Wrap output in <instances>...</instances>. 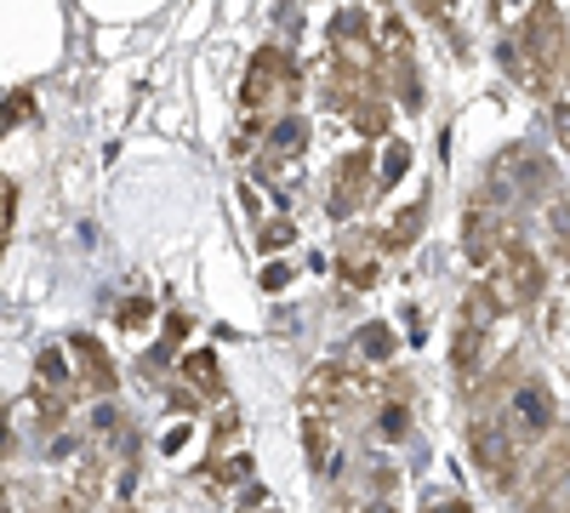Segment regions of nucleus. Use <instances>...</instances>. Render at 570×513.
I'll use <instances>...</instances> for the list:
<instances>
[{
  "label": "nucleus",
  "instance_id": "obj_1",
  "mask_svg": "<svg viewBox=\"0 0 570 513\" xmlns=\"http://www.w3.org/2000/svg\"><path fill=\"white\" fill-rule=\"evenodd\" d=\"M480 286L491 292V303H497L502 314H508V308H525V303L542 297V257H537L531 246L508 240V251L497 257V268L480 279Z\"/></svg>",
  "mask_w": 570,
  "mask_h": 513
},
{
  "label": "nucleus",
  "instance_id": "obj_2",
  "mask_svg": "<svg viewBox=\"0 0 570 513\" xmlns=\"http://www.w3.org/2000/svg\"><path fill=\"white\" fill-rule=\"evenodd\" d=\"M468 451H473V468L485 474V485L508 491L513 474H519V434L508 428V416H480L468 434Z\"/></svg>",
  "mask_w": 570,
  "mask_h": 513
},
{
  "label": "nucleus",
  "instance_id": "obj_3",
  "mask_svg": "<svg viewBox=\"0 0 570 513\" xmlns=\"http://www.w3.org/2000/svg\"><path fill=\"white\" fill-rule=\"evenodd\" d=\"M292 91H297V63H292V52H279V46H263V52H252V69H246V80H240V98H246L252 115L285 103Z\"/></svg>",
  "mask_w": 570,
  "mask_h": 513
},
{
  "label": "nucleus",
  "instance_id": "obj_4",
  "mask_svg": "<svg viewBox=\"0 0 570 513\" xmlns=\"http://www.w3.org/2000/svg\"><path fill=\"white\" fill-rule=\"evenodd\" d=\"M354 394H360L354 371H343L337 359H325V365L308 371V383H303V416H331V411H343Z\"/></svg>",
  "mask_w": 570,
  "mask_h": 513
},
{
  "label": "nucleus",
  "instance_id": "obj_5",
  "mask_svg": "<svg viewBox=\"0 0 570 513\" xmlns=\"http://www.w3.org/2000/svg\"><path fill=\"white\" fill-rule=\"evenodd\" d=\"M525 513H570V445H553L548 462H537Z\"/></svg>",
  "mask_w": 570,
  "mask_h": 513
},
{
  "label": "nucleus",
  "instance_id": "obj_6",
  "mask_svg": "<svg viewBox=\"0 0 570 513\" xmlns=\"http://www.w3.org/2000/svg\"><path fill=\"white\" fill-rule=\"evenodd\" d=\"M365 200H371V155L354 149V155H343L337 177H331V217H354Z\"/></svg>",
  "mask_w": 570,
  "mask_h": 513
},
{
  "label": "nucleus",
  "instance_id": "obj_7",
  "mask_svg": "<svg viewBox=\"0 0 570 513\" xmlns=\"http://www.w3.org/2000/svg\"><path fill=\"white\" fill-rule=\"evenodd\" d=\"M508 428H513L519 440H537V434H548V428H553V399H548V388H542V383H519V388H513Z\"/></svg>",
  "mask_w": 570,
  "mask_h": 513
},
{
  "label": "nucleus",
  "instance_id": "obj_8",
  "mask_svg": "<svg viewBox=\"0 0 570 513\" xmlns=\"http://www.w3.org/2000/svg\"><path fill=\"white\" fill-rule=\"evenodd\" d=\"M462 246H468L473 263L497 268V257L508 251V235H502V223L491 217V206H468V217H462Z\"/></svg>",
  "mask_w": 570,
  "mask_h": 513
},
{
  "label": "nucleus",
  "instance_id": "obj_9",
  "mask_svg": "<svg viewBox=\"0 0 570 513\" xmlns=\"http://www.w3.org/2000/svg\"><path fill=\"white\" fill-rule=\"evenodd\" d=\"M303 149H308V126L303 120H279L274 137L263 144V155H257L263 177H285L292 166H303Z\"/></svg>",
  "mask_w": 570,
  "mask_h": 513
},
{
  "label": "nucleus",
  "instance_id": "obj_10",
  "mask_svg": "<svg viewBox=\"0 0 570 513\" xmlns=\"http://www.w3.org/2000/svg\"><path fill=\"white\" fill-rule=\"evenodd\" d=\"M69 354L80 359V388L86 394H109L115 388V365H109L98 337H69Z\"/></svg>",
  "mask_w": 570,
  "mask_h": 513
},
{
  "label": "nucleus",
  "instance_id": "obj_11",
  "mask_svg": "<svg viewBox=\"0 0 570 513\" xmlns=\"http://www.w3.org/2000/svg\"><path fill=\"white\" fill-rule=\"evenodd\" d=\"M303 451H308V468L325 474L337 462V445H331V416H303Z\"/></svg>",
  "mask_w": 570,
  "mask_h": 513
},
{
  "label": "nucleus",
  "instance_id": "obj_12",
  "mask_svg": "<svg viewBox=\"0 0 570 513\" xmlns=\"http://www.w3.org/2000/svg\"><path fill=\"white\" fill-rule=\"evenodd\" d=\"M35 383H40L46 394H63V399L80 388V383L69 377V371H63V354H58V348H46V354L35 359Z\"/></svg>",
  "mask_w": 570,
  "mask_h": 513
},
{
  "label": "nucleus",
  "instance_id": "obj_13",
  "mask_svg": "<svg viewBox=\"0 0 570 513\" xmlns=\"http://www.w3.org/2000/svg\"><path fill=\"white\" fill-rule=\"evenodd\" d=\"M416 228H422V206H405L383 235H376V246H383V251H405V246H416Z\"/></svg>",
  "mask_w": 570,
  "mask_h": 513
},
{
  "label": "nucleus",
  "instance_id": "obj_14",
  "mask_svg": "<svg viewBox=\"0 0 570 513\" xmlns=\"http://www.w3.org/2000/svg\"><path fill=\"white\" fill-rule=\"evenodd\" d=\"M183 377L195 383L200 394H217V388H223V377H217V354H212V348H195V354L183 359Z\"/></svg>",
  "mask_w": 570,
  "mask_h": 513
},
{
  "label": "nucleus",
  "instance_id": "obj_15",
  "mask_svg": "<svg viewBox=\"0 0 570 513\" xmlns=\"http://www.w3.org/2000/svg\"><path fill=\"white\" fill-rule=\"evenodd\" d=\"M480 348H485V332H480V325H456V348H451V359H456V371H462V377L473 371Z\"/></svg>",
  "mask_w": 570,
  "mask_h": 513
},
{
  "label": "nucleus",
  "instance_id": "obj_16",
  "mask_svg": "<svg viewBox=\"0 0 570 513\" xmlns=\"http://www.w3.org/2000/svg\"><path fill=\"white\" fill-rule=\"evenodd\" d=\"M354 126H360L365 137H376V131H389V98H371L365 109H354Z\"/></svg>",
  "mask_w": 570,
  "mask_h": 513
},
{
  "label": "nucleus",
  "instance_id": "obj_17",
  "mask_svg": "<svg viewBox=\"0 0 570 513\" xmlns=\"http://www.w3.org/2000/svg\"><path fill=\"white\" fill-rule=\"evenodd\" d=\"M405 166H411V149L389 137V155H383V166H376V182H400V177H405Z\"/></svg>",
  "mask_w": 570,
  "mask_h": 513
},
{
  "label": "nucleus",
  "instance_id": "obj_18",
  "mask_svg": "<svg viewBox=\"0 0 570 513\" xmlns=\"http://www.w3.org/2000/svg\"><path fill=\"white\" fill-rule=\"evenodd\" d=\"M343 279H348L354 292H371V286H376V263H371V257H348V263H343Z\"/></svg>",
  "mask_w": 570,
  "mask_h": 513
},
{
  "label": "nucleus",
  "instance_id": "obj_19",
  "mask_svg": "<svg viewBox=\"0 0 570 513\" xmlns=\"http://www.w3.org/2000/svg\"><path fill=\"white\" fill-rule=\"evenodd\" d=\"M360 348L371 359H389L394 354V332H389V325H371V332H360Z\"/></svg>",
  "mask_w": 570,
  "mask_h": 513
},
{
  "label": "nucleus",
  "instance_id": "obj_20",
  "mask_svg": "<svg viewBox=\"0 0 570 513\" xmlns=\"http://www.w3.org/2000/svg\"><path fill=\"white\" fill-rule=\"evenodd\" d=\"M98 485H104V462H98V456H86V462H80V474H75V496H98Z\"/></svg>",
  "mask_w": 570,
  "mask_h": 513
},
{
  "label": "nucleus",
  "instance_id": "obj_21",
  "mask_svg": "<svg viewBox=\"0 0 570 513\" xmlns=\"http://www.w3.org/2000/svg\"><path fill=\"white\" fill-rule=\"evenodd\" d=\"M292 240H297V235H292V223H268L263 235H257L263 251H279V246H292Z\"/></svg>",
  "mask_w": 570,
  "mask_h": 513
},
{
  "label": "nucleus",
  "instance_id": "obj_22",
  "mask_svg": "<svg viewBox=\"0 0 570 513\" xmlns=\"http://www.w3.org/2000/svg\"><path fill=\"white\" fill-rule=\"evenodd\" d=\"M0 217H7V235H12V228H18V182L12 177L0 182Z\"/></svg>",
  "mask_w": 570,
  "mask_h": 513
},
{
  "label": "nucleus",
  "instance_id": "obj_23",
  "mask_svg": "<svg viewBox=\"0 0 570 513\" xmlns=\"http://www.w3.org/2000/svg\"><path fill=\"white\" fill-rule=\"evenodd\" d=\"M376 428H383V440H400L405 434V405H383V423Z\"/></svg>",
  "mask_w": 570,
  "mask_h": 513
},
{
  "label": "nucleus",
  "instance_id": "obj_24",
  "mask_svg": "<svg viewBox=\"0 0 570 513\" xmlns=\"http://www.w3.org/2000/svg\"><path fill=\"white\" fill-rule=\"evenodd\" d=\"M29 115H35L29 91H7V126H18V120H29Z\"/></svg>",
  "mask_w": 570,
  "mask_h": 513
},
{
  "label": "nucleus",
  "instance_id": "obj_25",
  "mask_svg": "<svg viewBox=\"0 0 570 513\" xmlns=\"http://www.w3.org/2000/svg\"><path fill=\"white\" fill-rule=\"evenodd\" d=\"M149 314H155L149 303H142V297H131V303L120 308V325H126V332H137V325H142V319H149Z\"/></svg>",
  "mask_w": 570,
  "mask_h": 513
},
{
  "label": "nucleus",
  "instance_id": "obj_26",
  "mask_svg": "<svg viewBox=\"0 0 570 513\" xmlns=\"http://www.w3.org/2000/svg\"><path fill=\"white\" fill-rule=\"evenodd\" d=\"M422 513H473V507H468L462 496H440V502H428Z\"/></svg>",
  "mask_w": 570,
  "mask_h": 513
},
{
  "label": "nucleus",
  "instance_id": "obj_27",
  "mask_svg": "<svg viewBox=\"0 0 570 513\" xmlns=\"http://www.w3.org/2000/svg\"><path fill=\"white\" fill-rule=\"evenodd\" d=\"M285 279H292V268H279V263H268V268H263V292H279Z\"/></svg>",
  "mask_w": 570,
  "mask_h": 513
},
{
  "label": "nucleus",
  "instance_id": "obj_28",
  "mask_svg": "<svg viewBox=\"0 0 570 513\" xmlns=\"http://www.w3.org/2000/svg\"><path fill=\"white\" fill-rule=\"evenodd\" d=\"M183 337H188V319L171 314V319H166V343H183Z\"/></svg>",
  "mask_w": 570,
  "mask_h": 513
},
{
  "label": "nucleus",
  "instance_id": "obj_29",
  "mask_svg": "<svg viewBox=\"0 0 570 513\" xmlns=\"http://www.w3.org/2000/svg\"><path fill=\"white\" fill-rule=\"evenodd\" d=\"M58 513H86V496H63V502H58Z\"/></svg>",
  "mask_w": 570,
  "mask_h": 513
},
{
  "label": "nucleus",
  "instance_id": "obj_30",
  "mask_svg": "<svg viewBox=\"0 0 570 513\" xmlns=\"http://www.w3.org/2000/svg\"><path fill=\"white\" fill-rule=\"evenodd\" d=\"M360 513H400L394 502H360Z\"/></svg>",
  "mask_w": 570,
  "mask_h": 513
},
{
  "label": "nucleus",
  "instance_id": "obj_31",
  "mask_svg": "<svg viewBox=\"0 0 570 513\" xmlns=\"http://www.w3.org/2000/svg\"><path fill=\"white\" fill-rule=\"evenodd\" d=\"M559 131H564V144H570V103H559Z\"/></svg>",
  "mask_w": 570,
  "mask_h": 513
},
{
  "label": "nucleus",
  "instance_id": "obj_32",
  "mask_svg": "<svg viewBox=\"0 0 570 513\" xmlns=\"http://www.w3.org/2000/svg\"><path fill=\"white\" fill-rule=\"evenodd\" d=\"M109 513H115V507H109ZM120 513H131V507H120Z\"/></svg>",
  "mask_w": 570,
  "mask_h": 513
}]
</instances>
